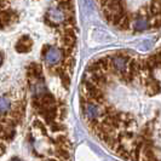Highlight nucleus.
<instances>
[{"label":"nucleus","instance_id":"1","mask_svg":"<svg viewBox=\"0 0 161 161\" xmlns=\"http://www.w3.org/2000/svg\"><path fill=\"white\" fill-rule=\"evenodd\" d=\"M42 57L45 63L51 67V65H57L63 58V52L61 47H55V46H46L42 48Z\"/></svg>","mask_w":161,"mask_h":161},{"label":"nucleus","instance_id":"2","mask_svg":"<svg viewBox=\"0 0 161 161\" xmlns=\"http://www.w3.org/2000/svg\"><path fill=\"white\" fill-rule=\"evenodd\" d=\"M64 14L59 8H50L48 11L46 12V17H45V22L53 27L56 23H61L64 21Z\"/></svg>","mask_w":161,"mask_h":161},{"label":"nucleus","instance_id":"3","mask_svg":"<svg viewBox=\"0 0 161 161\" xmlns=\"http://www.w3.org/2000/svg\"><path fill=\"white\" fill-rule=\"evenodd\" d=\"M33 47V40L28 35H22L17 39L15 44V50L17 53H27L29 52Z\"/></svg>","mask_w":161,"mask_h":161},{"label":"nucleus","instance_id":"4","mask_svg":"<svg viewBox=\"0 0 161 161\" xmlns=\"http://www.w3.org/2000/svg\"><path fill=\"white\" fill-rule=\"evenodd\" d=\"M149 27L150 25H149V21H148L147 17H142V16L133 17V28L136 31H145Z\"/></svg>","mask_w":161,"mask_h":161}]
</instances>
